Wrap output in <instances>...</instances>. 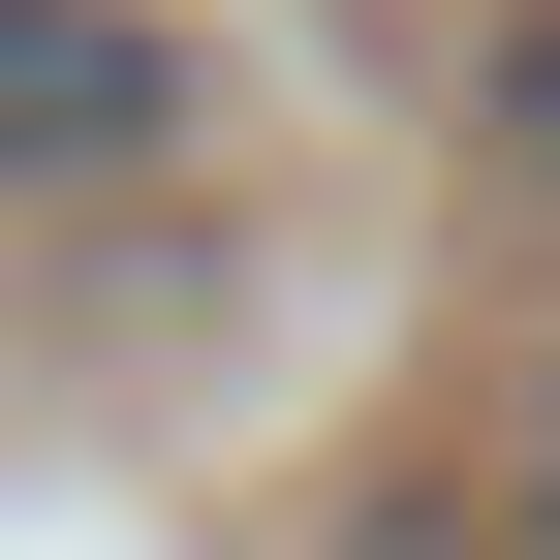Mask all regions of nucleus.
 <instances>
[{
    "mask_svg": "<svg viewBox=\"0 0 560 560\" xmlns=\"http://www.w3.org/2000/svg\"><path fill=\"white\" fill-rule=\"evenodd\" d=\"M467 156H499V187H529V219H560V0H529V32H499V62H467Z\"/></svg>",
    "mask_w": 560,
    "mask_h": 560,
    "instance_id": "f03ea898",
    "label": "nucleus"
},
{
    "mask_svg": "<svg viewBox=\"0 0 560 560\" xmlns=\"http://www.w3.org/2000/svg\"><path fill=\"white\" fill-rule=\"evenodd\" d=\"M156 125H187L156 0H0V187H94V156H156Z\"/></svg>",
    "mask_w": 560,
    "mask_h": 560,
    "instance_id": "f257e3e1",
    "label": "nucleus"
},
{
    "mask_svg": "<svg viewBox=\"0 0 560 560\" xmlns=\"http://www.w3.org/2000/svg\"><path fill=\"white\" fill-rule=\"evenodd\" d=\"M467 529H499V560H560V342L499 374V467H467Z\"/></svg>",
    "mask_w": 560,
    "mask_h": 560,
    "instance_id": "7ed1b4c3",
    "label": "nucleus"
}]
</instances>
